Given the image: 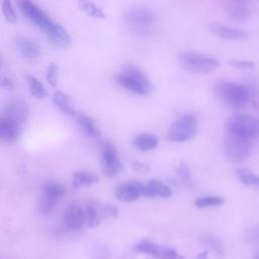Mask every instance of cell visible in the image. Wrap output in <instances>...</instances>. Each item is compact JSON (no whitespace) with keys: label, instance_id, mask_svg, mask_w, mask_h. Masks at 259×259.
<instances>
[{"label":"cell","instance_id":"obj_1","mask_svg":"<svg viewBox=\"0 0 259 259\" xmlns=\"http://www.w3.org/2000/svg\"><path fill=\"white\" fill-rule=\"evenodd\" d=\"M17 3L22 15L37 27L54 47L65 49L71 44V36L67 29L54 21L36 3L32 0H17Z\"/></svg>","mask_w":259,"mask_h":259},{"label":"cell","instance_id":"obj_2","mask_svg":"<svg viewBox=\"0 0 259 259\" xmlns=\"http://www.w3.org/2000/svg\"><path fill=\"white\" fill-rule=\"evenodd\" d=\"M113 79L120 88L138 96H146L153 91V83L150 78L134 64H125Z\"/></svg>","mask_w":259,"mask_h":259},{"label":"cell","instance_id":"obj_3","mask_svg":"<svg viewBox=\"0 0 259 259\" xmlns=\"http://www.w3.org/2000/svg\"><path fill=\"white\" fill-rule=\"evenodd\" d=\"M214 93L224 105L234 110L244 109L251 99L250 89L246 85L227 80L214 84Z\"/></svg>","mask_w":259,"mask_h":259},{"label":"cell","instance_id":"obj_4","mask_svg":"<svg viewBox=\"0 0 259 259\" xmlns=\"http://www.w3.org/2000/svg\"><path fill=\"white\" fill-rule=\"evenodd\" d=\"M157 14L147 5H135L130 7L123 14L125 27L136 35H147L155 27Z\"/></svg>","mask_w":259,"mask_h":259},{"label":"cell","instance_id":"obj_5","mask_svg":"<svg viewBox=\"0 0 259 259\" xmlns=\"http://www.w3.org/2000/svg\"><path fill=\"white\" fill-rule=\"evenodd\" d=\"M178 64L184 71L196 75L211 73L220 67L218 59L191 51L181 52L178 55Z\"/></svg>","mask_w":259,"mask_h":259},{"label":"cell","instance_id":"obj_6","mask_svg":"<svg viewBox=\"0 0 259 259\" xmlns=\"http://www.w3.org/2000/svg\"><path fill=\"white\" fill-rule=\"evenodd\" d=\"M197 128V117L192 113H184L170 123L167 130V139L173 143H185L194 138Z\"/></svg>","mask_w":259,"mask_h":259},{"label":"cell","instance_id":"obj_7","mask_svg":"<svg viewBox=\"0 0 259 259\" xmlns=\"http://www.w3.org/2000/svg\"><path fill=\"white\" fill-rule=\"evenodd\" d=\"M225 128L227 133L252 140L259 136V119L250 114L236 113L227 119Z\"/></svg>","mask_w":259,"mask_h":259},{"label":"cell","instance_id":"obj_8","mask_svg":"<svg viewBox=\"0 0 259 259\" xmlns=\"http://www.w3.org/2000/svg\"><path fill=\"white\" fill-rule=\"evenodd\" d=\"M251 140L226 132L223 140V151L227 159L233 163H240L251 153Z\"/></svg>","mask_w":259,"mask_h":259},{"label":"cell","instance_id":"obj_9","mask_svg":"<svg viewBox=\"0 0 259 259\" xmlns=\"http://www.w3.org/2000/svg\"><path fill=\"white\" fill-rule=\"evenodd\" d=\"M100 149L102 173L107 177L117 176L122 171L123 165L119 159L115 147L109 142H103Z\"/></svg>","mask_w":259,"mask_h":259},{"label":"cell","instance_id":"obj_10","mask_svg":"<svg viewBox=\"0 0 259 259\" xmlns=\"http://www.w3.org/2000/svg\"><path fill=\"white\" fill-rule=\"evenodd\" d=\"M28 114L29 107L25 100L18 97H14L5 102L2 108L1 116L22 125L27 119Z\"/></svg>","mask_w":259,"mask_h":259},{"label":"cell","instance_id":"obj_11","mask_svg":"<svg viewBox=\"0 0 259 259\" xmlns=\"http://www.w3.org/2000/svg\"><path fill=\"white\" fill-rule=\"evenodd\" d=\"M13 42L19 56L25 60L35 61L41 55V49L38 44L27 36L16 35Z\"/></svg>","mask_w":259,"mask_h":259},{"label":"cell","instance_id":"obj_12","mask_svg":"<svg viewBox=\"0 0 259 259\" xmlns=\"http://www.w3.org/2000/svg\"><path fill=\"white\" fill-rule=\"evenodd\" d=\"M145 184L138 180H131L123 182L115 188V196L118 200L123 202H131L143 196Z\"/></svg>","mask_w":259,"mask_h":259},{"label":"cell","instance_id":"obj_13","mask_svg":"<svg viewBox=\"0 0 259 259\" xmlns=\"http://www.w3.org/2000/svg\"><path fill=\"white\" fill-rule=\"evenodd\" d=\"M207 29L218 37L226 40H242L245 39L248 33L240 28L231 27L223 23L211 22L207 25Z\"/></svg>","mask_w":259,"mask_h":259},{"label":"cell","instance_id":"obj_14","mask_svg":"<svg viewBox=\"0 0 259 259\" xmlns=\"http://www.w3.org/2000/svg\"><path fill=\"white\" fill-rule=\"evenodd\" d=\"M64 222L67 228L75 231L80 230L86 224L85 208H82L76 203L70 204L65 210Z\"/></svg>","mask_w":259,"mask_h":259},{"label":"cell","instance_id":"obj_15","mask_svg":"<svg viewBox=\"0 0 259 259\" xmlns=\"http://www.w3.org/2000/svg\"><path fill=\"white\" fill-rule=\"evenodd\" d=\"M21 125L5 117L0 118V140L5 144L16 142L20 135Z\"/></svg>","mask_w":259,"mask_h":259},{"label":"cell","instance_id":"obj_16","mask_svg":"<svg viewBox=\"0 0 259 259\" xmlns=\"http://www.w3.org/2000/svg\"><path fill=\"white\" fill-rule=\"evenodd\" d=\"M172 195V189L166 185L165 183L153 179L150 180L145 184L143 196L154 198V197H160V198H168Z\"/></svg>","mask_w":259,"mask_h":259},{"label":"cell","instance_id":"obj_17","mask_svg":"<svg viewBox=\"0 0 259 259\" xmlns=\"http://www.w3.org/2000/svg\"><path fill=\"white\" fill-rule=\"evenodd\" d=\"M52 101L55 104V106L63 113L70 116H76L77 111L74 105V101L67 93L61 90H57L53 94Z\"/></svg>","mask_w":259,"mask_h":259},{"label":"cell","instance_id":"obj_18","mask_svg":"<svg viewBox=\"0 0 259 259\" xmlns=\"http://www.w3.org/2000/svg\"><path fill=\"white\" fill-rule=\"evenodd\" d=\"M76 121L79 125V127L82 130V132L91 139H98L99 137H101V130L99 127V125L96 123V121L84 114V113H77L76 114Z\"/></svg>","mask_w":259,"mask_h":259},{"label":"cell","instance_id":"obj_19","mask_svg":"<svg viewBox=\"0 0 259 259\" xmlns=\"http://www.w3.org/2000/svg\"><path fill=\"white\" fill-rule=\"evenodd\" d=\"M132 144L140 152L146 153V152H150L158 147L159 139L154 134L141 133L133 139Z\"/></svg>","mask_w":259,"mask_h":259},{"label":"cell","instance_id":"obj_20","mask_svg":"<svg viewBox=\"0 0 259 259\" xmlns=\"http://www.w3.org/2000/svg\"><path fill=\"white\" fill-rule=\"evenodd\" d=\"M228 15L236 21H246L250 18L252 10L247 2H231L227 5Z\"/></svg>","mask_w":259,"mask_h":259},{"label":"cell","instance_id":"obj_21","mask_svg":"<svg viewBox=\"0 0 259 259\" xmlns=\"http://www.w3.org/2000/svg\"><path fill=\"white\" fill-rule=\"evenodd\" d=\"M163 247L164 246H161L156 242L145 239L135 245V250L139 253L148 254L155 259H162Z\"/></svg>","mask_w":259,"mask_h":259},{"label":"cell","instance_id":"obj_22","mask_svg":"<svg viewBox=\"0 0 259 259\" xmlns=\"http://www.w3.org/2000/svg\"><path fill=\"white\" fill-rule=\"evenodd\" d=\"M77 6L85 15L93 19L105 18L104 11L92 0H77Z\"/></svg>","mask_w":259,"mask_h":259},{"label":"cell","instance_id":"obj_23","mask_svg":"<svg viewBox=\"0 0 259 259\" xmlns=\"http://www.w3.org/2000/svg\"><path fill=\"white\" fill-rule=\"evenodd\" d=\"M99 181V178L87 171H77L73 174L72 178V186L75 189H78L80 187H85V186H91Z\"/></svg>","mask_w":259,"mask_h":259},{"label":"cell","instance_id":"obj_24","mask_svg":"<svg viewBox=\"0 0 259 259\" xmlns=\"http://www.w3.org/2000/svg\"><path fill=\"white\" fill-rule=\"evenodd\" d=\"M235 176L244 185L259 189V175L247 168H237Z\"/></svg>","mask_w":259,"mask_h":259},{"label":"cell","instance_id":"obj_25","mask_svg":"<svg viewBox=\"0 0 259 259\" xmlns=\"http://www.w3.org/2000/svg\"><path fill=\"white\" fill-rule=\"evenodd\" d=\"M26 82L29 94L35 99H45L48 96V90L45 85L34 76L27 75Z\"/></svg>","mask_w":259,"mask_h":259},{"label":"cell","instance_id":"obj_26","mask_svg":"<svg viewBox=\"0 0 259 259\" xmlns=\"http://www.w3.org/2000/svg\"><path fill=\"white\" fill-rule=\"evenodd\" d=\"M102 210H99V208L95 204H88L85 207V219H86V225L90 228H96L100 225V222L102 220Z\"/></svg>","mask_w":259,"mask_h":259},{"label":"cell","instance_id":"obj_27","mask_svg":"<svg viewBox=\"0 0 259 259\" xmlns=\"http://www.w3.org/2000/svg\"><path fill=\"white\" fill-rule=\"evenodd\" d=\"M60 199L49 194H46L40 191V195L38 198V209L42 214H50L53 212L55 207L58 205Z\"/></svg>","mask_w":259,"mask_h":259},{"label":"cell","instance_id":"obj_28","mask_svg":"<svg viewBox=\"0 0 259 259\" xmlns=\"http://www.w3.org/2000/svg\"><path fill=\"white\" fill-rule=\"evenodd\" d=\"M41 192L61 199L65 195V187L56 181H47L41 186Z\"/></svg>","mask_w":259,"mask_h":259},{"label":"cell","instance_id":"obj_29","mask_svg":"<svg viewBox=\"0 0 259 259\" xmlns=\"http://www.w3.org/2000/svg\"><path fill=\"white\" fill-rule=\"evenodd\" d=\"M225 198L218 195H206L198 197L194 200V205L198 208H205L210 206H219L224 204Z\"/></svg>","mask_w":259,"mask_h":259},{"label":"cell","instance_id":"obj_30","mask_svg":"<svg viewBox=\"0 0 259 259\" xmlns=\"http://www.w3.org/2000/svg\"><path fill=\"white\" fill-rule=\"evenodd\" d=\"M2 14L8 23L14 24L17 22V13L14 8L12 0H2L1 4Z\"/></svg>","mask_w":259,"mask_h":259},{"label":"cell","instance_id":"obj_31","mask_svg":"<svg viewBox=\"0 0 259 259\" xmlns=\"http://www.w3.org/2000/svg\"><path fill=\"white\" fill-rule=\"evenodd\" d=\"M58 79H59V66L56 63L51 62L47 66V70H46L47 83L53 88H55L58 84Z\"/></svg>","mask_w":259,"mask_h":259},{"label":"cell","instance_id":"obj_32","mask_svg":"<svg viewBox=\"0 0 259 259\" xmlns=\"http://www.w3.org/2000/svg\"><path fill=\"white\" fill-rule=\"evenodd\" d=\"M229 65L233 68L239 70H252L255 68V63L250 60H241V59H231L228 61Z\"/></svg>","mask_w":259,"mask_h":259},{"label":"cell","instance_id":"obj_33","mask_svg":"<svg viewBox=\"0 0 259 259\" xmlns=\"http://www.w3.org/2000/svg\"><path fill=\"white\" fill-rule=\"evenodd\" d=\"M177 173L179 175V177L186 181L190 180V171H189V167L187 165V163L185 161H181L177 167Z\"/></svg>","mask_w":259,"mask_h":259},{"label":"cell","instance_id":"obj_34","mask_svg":"<svg viewBox=\"0 0 259 259\" xmlns=\"http://www.w3.org/2000/svg\"><path fill=\"white\" fill-rule=\"evenodd\" d=\"M162 259H184V257L181 254H179L174 248L164 246Z\"/></svg>","mask_w":259,"mask_h":259},{"label":"cell","instance_id":"obj_35","mask_svg":"<svg viewBox=\"0 0 259 259\" xmlns=\"http://www.w3.org/2000/svg\"><path fill=\"white\" fill-rule=\"evenodd\" d=\"M118 207L113 204H106L102 208L103 218H116L118 217Z\"/></svg>","mask_w":259,"mask_h":259},{"label":"cell","instance_id":"obj_36","mask_svg":"<svg viewBox=\"0 0 259 259\" xmlns=\"http://www.w3.org/2000/svg\"><path fill=\"white\" fill-rule=\"evenodd\" d=\"M132 167L135 171L137 172H141V173H146L148 171H150V165L141 162V161H134L132 163Z\"/></svg>","mask_w":259,"mask_h":259},{"label":"cell","instance_id":"obj_37","mask_svg":"<svg viewBox=\"0 0 259 259\" xmlns=\"http://www.w3.org/2000/svg\"><path fill=\"white\" fill-rule=\"evenodd\" d=\"M0 84H1V87L4 88V89H7V90H10L14 87V83H13V80L8 77V76H5V75H1V81H0Z\"/></svg>","mask_w":259,"mask_h":259},{"label":"cell","instance_id":"obj_38","mask_svg":"<svg viewBox=\"0 0 259 259\" xmlns=\"http://www.w3.org/2000/svg\"><path fill=\"white\" fill-rule=\"evenodd\" d=\"M207 255H208L207 251H203L195 259H207Z\"/></svg>","mask_w":259,"mask_h":259},{"label":"cell","instance_id":"obj_39","mask_svg":"<svg viewBox=\"0 0 259 259\" xmlns=\"http://www.w3.org/2000/svg\"><path fill=\"white\" fill-rule=\"evenodd\" d=\"M231 2H248V0H230Z\"/></svg>","mask_w":259,"mask_h":259},{"label":"cell","instance_id":"obj_40","mask_svg":"<svg viewBox=\"0 0 259 259\" xmlns=\"http://www.w3.org/2000/svg\"><path fill=\"white\" fill-rule=\"evenodd\" d=\"M254 259H259V254H258V255H256V256H255V258H254Z\"/></svg>","mask_w":259,"mask_h":259}]
</instances>
